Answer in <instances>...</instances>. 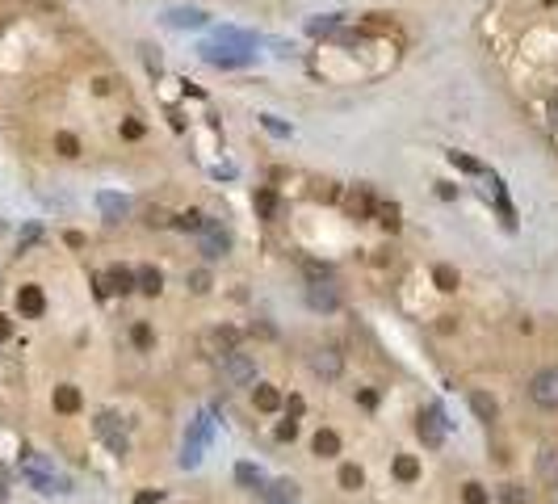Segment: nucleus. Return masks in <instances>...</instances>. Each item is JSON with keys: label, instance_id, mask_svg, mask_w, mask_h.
I'll list each match as a JSON object with an SVG mask.
<instances>
[{"label": "nucleus", "instance_id": "nucleus-1", "mask_svg": "<svg viewBox=\"0 0 558 504\" xmlns=\"http://www.w3.org/2000/svg\"><path fill=\"white\" fill-rule=\"evenodd\" d=\"M197 236H202V257H206V261H218V257H227V248H231V236L223 231V223H214V219H202Z\"/></svg>", "mask_w": 558, "mask_h": 504}, {"label": "nucleus", "instance_id": "nucleus-2", "mask_svg": "<svg viewBox=\"0 0 558 504\" xmlns=\"http://www.w3.org/2000/svg\"><path fill=\"white\" fill-rule=\"evenodd\" d=\"M223 379L231 383V387H248V383H256V362L248 357V353H227L223 357Z\"/></svg>", "mask_w": 558, "mask_h": 504}, {"label": "nucleus", "instance_id": "nucleus-3", "mask_svg": "<svg viewBox=\"0 0 558 504\" xmlns=\"http://www.w3.org/2000/svg\"><path fill=\"white\" fill-rule=\"evenodd\" d=\"M529 395H533V404H542V408H558V366L542 370V374H533Z\"/></svg>", "mask_w": 558, "mask_h": 504}, {"label": "nucleus", "instance_id": "nucleus-4", "mask_svg": "<svg viewBox=\"0 0 558 504\" xmlns=\"http://www.w3.org/2000/svg\"><path fill=\"white\" fill-rule=\"evenodd\" d=\"M130 290H134V273L126 265H109L97 278V294H130Z\"/></svg>", "mask_w": 558, "mask_h": 504}, {"label": "nucleus", "instance_id": "nucleus-5", "mask_svg": "<svg viewBox=\"0 0 558 504\" xmlns=\"http://www.w3.org/2000/svg\"><path fill=\"white\" fill-rule=\"evenodd\" d=\"M21 471H25V479H29L38 492H46V496H50V492H67V479L50 475V471L38 463V458H25V463H21Z\"/></svg>", "mask_w": 558, "mask_h": 504}, {"label": "nucleus", "instance_id": "nucleus-6", "mask_svg": "<svg viewBox=\"0 0 558 504\" xmlns=\"http://www.w3.org/2000/svg\"><path fill=\"white\" fill-rule=\"evenodd\" d=\"M235 345H239V332L235 328H214V332L202 336V349L210 357H227V353H235Z\"/></svg>", "mask_w": 558, "mask_h": 504}, {"label": "nucleus", "instance_id": "nucleus-7", "mask_svg": "<svg viewBox=\"0 0 558 504\" xmlns=\"http://www.w3.org/2000/svg\"><path fill=\"white\" fill-rule=\"evenodd\" d=\"M202 59L214 63V67H244V63H248V50H231V46L206 42V46H202Z\"/></svg>", "mask_w": 558, "mask_h": 504}, {"label": "nucleus", "instance_id": "nucleus-8", "mask_svg": "<svg viewBox=\"0 0 558 504\" xmlns=\"http://www.w3.org/2000/svg\"><path fill=\"white\" fill-rule=\"evenodd\" d=\"M445 412L441 408H428V412H420V437H424V446H441L445 442Z\"/></svg>", "mask_w": 558, "mask_h": 504}, {"label": "nucleus", "instance_id": "nucleus-9", "mask_svg": "<svg viewBox=\"0 0 558 504\" xmlns=\"http://www.w3.org/2000/svg\"><path fill=\"white\" fill-rule=\"evenodd\" d=\"M311 370H315V374H323V379H336V374L344 370V357H340V349H332V345L315 349V353H311Z\"/></svg>", "mask_w": 558, "mask_h": 504}, {"label": "nucleus", "instance_id": "nucleus-10", "mask_svg": "<svg viewBox=\"0 0 558 504\" xmlns=\"http://www.w3.org/2000/svg\"><path fill=\"white\" fill-rule=\"evenodd\" d=\"M307 303H311L315 311H336V307H340V294H336L332 282H311V286H307Z\"/></svg>", "mask_w": 558, "mask_h": 504}, {"label": "nucleus", "instance_id": "nucleus-11", "mask_svg": "<svg viewBox=\"0 0 558 504\" xmlns=\"http://www.w3.org/2000/svg\"><path fill=\"white\" fill-rule=\"evenodd\" d=\"M17 311H21L25 320H38V315L46 311V299H42V290H38V286H21V290H17Z\"/></svg>", "mask_w": 558, "mask_h": 504}, {"label": "nucleus", "instance_id": "nucleus-12", "mask_svg": "<svg viewBox=\"0 0 558 504\" xmlns=\"http://www.w3.org/2000/svg\"><path fill=\"white\" fill-rule=\"evenodd\" d=\"M164 21L176 25V29H202V25H206V13H202V8H168Z\"/></svg>", "mask_w": 558, "mask_h": 504}, {"label": "nucleus", "instance_id": "nucleus-13", "mask_svg": "<svg viewBox=\"0 0 558 504\" xmlns=\"http://www.w3.org/2000/svg\"><path fill=\"white\" fill-rule=\"evenodd\" d=\"M97 206H101V214H105L109 223H122L126 210H130V202H126L122 193H97Z\"/></svg>", "mask_w": 558, "mask_h": 504}, {"label": "nucleus", "instance_id": "nucleus-14", "mask_svg": "<svg viewBox=\"0 0 558 504\" xmlns=\"http://www.w3.org/2000/svg\"><path fill=\"white\" fill-rule=\"evenodd\" d=\"M97 433L109 442V450H113V454H126V433H118V425H113V416H109V412H101V416H97Z\"/></svg>", "mask_w": 558, "mask_h": 504}, {"label": "nucleus", "instance_id": "nucleus-15", "mask_svg": "<svg viewBox=\"0 0 558 504\" xmlns=\"http://www.w3.org/2000/svg\"><path fill=\"white\" fill-rule=\"evenodd\" d=\"M538 479H542L546 488H558V450L554 446L538 454Z\"/></svg>", "mask_w": 558, "mask_h": 504}, {"label": "nucleus", "instance_id": "nucleus-16", "mask_svg": "<svg viewBox=\"0 0 558 504\" xmlns=\"http://www.w3.org/2000/svg\"><path fill=\"white\" fill-rule=\"evenodd\" d=\"M265 496H269V504H294V500H298V484H294V479L265 484Z\"/></svg>", "mask_w": 558, "mask_h": 504}, {"label": "nucleus", "instance_id": "nucleus-17", "mask_svg": "<svg viewBox=\"0 0 558 504\" xmlns=\"http://www.w3.org/2000/svg\"><path fill=\"white\" fill-rule=\"evenodd\" d=\"M80 404H84V400H80V391H76V387H67V383H63V387H55V412L71 416V412H80Z\"/></svg>", "mask_w": 558, "mask_h": 504}, {"label": "nucleus", "instance_id": "nucleus-18", "mask_svg": "<svg viewBox=\"0 0 558 504\" xmlns=\"http://www.w3.org/2000/svg\"><path fill=\"white\" fill-rule=\"evenodd\" d=\"M160 286H164V278H160L155 265H143V269L134 273V290H143V294H160Z\"/></svg>", "mask_w": 558, "mask_h": 504}, {"label": "nucleus", "instance_id": "nucleus-19", "mask_svg": "<svg viewBox=\"0 0 558 504\" xmlns=\"http://www.w3.org/2000/svg\"><path fill=\"white\" fill-rule=\"evenodd\" d=\"M235 479H239L248 492H265V475H260V467H252V463H239V467H235Z\"/></svg>", "mask_w": 558, "mask_h": 504}, {"label": "nucleus", "instance_id": "nucleus-20", "mask_svg": "<svg viewBox=\"0 0 558 504\" xmlns=\"http://www.w3.org/2000/svg\"><path fill=\"white\" fill-rule=\"evenodd\" d=\"M311 446H315V454H319V458H332V454H340V437H336L332 429H319Z\"/></svg>", "mask_w": 558, "mask_h": 504}, {"label": "nucleus", "instance_id": "nucleus-21", "mask_svg": "<svg viewBox=\"0 0 558 504\" xmlns=\"http://www.w3.org/2000/svg\"><path fill=\"white\" fill-rule=\"evenodd\" d=\"M395 479H399V484H416V479H420V463H416L412 454H399V458H395Z\"/></svg>", "mask_w": 558, "mask_h": 504}, {"label": "nucleus", "instance_id": "nucleus-22", "mask_svg": "<svg viewBox=\"0 0 558 504\" xmlns=\"http://www.w3.org/2000/svg\"><path fill=\"white\" fill-rule=\"evenodd\" d=\"M336 29H340V17H336V13L311 17V21H307V34H311V38H323V34H336Z\"/></svg>", "mask_w": 558, "mask_h": 504}, {"label": "nucleus", "instance_id": "nucleus-23", "mask_svg": "<svg viewBox=\"0 0 558 504\" xmlns=\"http://www.w3.org/2000/svg\"><path fill=\"white\" fill-rule=\"evenodd\" d=\"M256 408H260V412H277V408H281V391L260 383V387H256Z\"/></svg>", "mask_w": 558, "mask_h": 504}, {"label": "nucleus", "instance_id": "nucleus-24", "mask_svg": "<svg viewBox=\"0 0 558 504\" xmlns=\"http://www.w3.org/2000/svg\"><path fill=\"white\" fill-rule=\"evenodd\" d=\"M256 210H260L265 219H277V214H281V202H277V193H273V189H260V193H256Z\"/></svg>", "mask_w": 558, "mask_h": 504}, {"label": "nucleus", "instance_id": "nucleus-25", "mask_svg": "<svg viewBox=\"0 0 558 504\" xmlns=\"http://www.w3.org/2000/svg\"><path fill=\"white\" fill-rule=\"evenodd\" d=\"M470 408H475V416H479V421H496V400H491V395L475 391V395H470Z\"/></svg>", "mask_w": 558, "mask_h": 504}, {"label": "nucleus", "instance_id": "nucleus-26", "mask_svg": "<svg viewBox=\"0 0 558 504\" xmlns=\"http://www.w3.org/2000/svg\"><path fill=\"white\" fill-rule=\"evenodd\" d=\"M370 210H374V202H370V193H365V189H357V193L349 198V214H353V219H365Z\"/></svg>", "mask_w": 558, "mask_h": 504}, {"label": "nucleus", "instance_id": "nucleus-27", "mask_svg": "<svg viewBox=\"0 0 558 504\" xmlns=\"http://www.w3.org/2000/svg\"><path fill=\"white\" fill-rule=\"evenodd\" d=\"M433 282H437L441 290H458V269H454V265H437V269H433Z\"/></svg>", "mask_w": 558, "mask_h": 504}, {"label": "nucleus", "instance_id": "nucleus-28", "mask_svg": "<svg viewBox=\"0 0 558 504\" xmlns=\"http://www.w3.org/2000/svg\"><path fill=\"white\" fill-rule=\"evenodd\" d=\"M365 484V475H361V467H353V463H344L340 467V488H349V492H357Z\"/></svg>", "mask_w": 558, "mask_h": 504}, {"label": "nucleus", "instance_id": "nucleus-29", "mask_svg": "<svg viewBox=\"0 0 558 504\" xmlns=\"http://www.w3.org/2000/svg\"><path fill=\"white\" fill-rule=\"evenodd\" d=\"M55 147H59V156H67V160H71V156H80V139H76V135H67V130H59V135H55Z\"/></svg>", "mask_w": 558, "mask_h": 504}, {"label": "nucleus", "instance_id": "nucleus-30", "mask_svg": "<svg viewBox=\"0 0 558 504\" xmlns=\"http://www.w3.org/2000/svg\"><path fill=\"white\" fill-rule=\"evenodd\" d=\"M185 286H189L193 294H206V290H210V273H206V269H193V273L185 278Z\"/></svg>", "mask_w": 558, "mask_h": 504}, {"label": "nucleus", "instance_id": "nucleus-31", "mask_svg": "<svg viewBox=\"0 0 558 504\" xmlns=\"http://www.w3.org/2000/svg\"><path fill=\"white\" fill-rule=\"evenodd\" d=\"M500 496H504V504H529V492H525L521 484H504Z\"/></svg>", "mask_w": 558, "mask_h": 504}, {"label": "nucleus", "instance_id": "nucleus-32", "mask_svg": "<svg viewBox=\"0 0 558 504\" xmlns=\"http://www.w3.org/2000/svg\"><path fill=\"white\" fill-rule=\"evenodd\" d=\"M462 500H466V504H487L491 496H487V488H483V484H466V488H462Z\"/></svg>", "mask_w": 558, "mask_h": 504}, {"label": "nucleus", "instance_id": "nucleus-33", "mask_svg": "<svg viewBox=\"0 0 558 504\" xmlns=\"http://www.w3.org/2000/svg\"><path fill=\"white\" fill-rule=\"evenodd\" d=\"M202 219H206V214H197V210H185V214H176L172 223H176L181 231H197V227H202Z\"/></svg>", "mask_w": 558, "mask_h": 504}, {"label": "nucleus", "instance_id": "nucleus-34", "mask_svg": "<svg viewBox=\"0 0 558 504\" xmlns=\"http://www.w3.org/2000/svg\"><path fill=\"white\" fill-rule=\"evenodd\" d=\"M302 269H307V278H311V282H332V269H328V265H319V261H307Z\"/></svg>", "mask_w": 558, "mask_h": 504}, {"label": "nucleus", "instance_id": "nucleus-35", "mask_svg": "<svg viewBox=\"0 0 558 504\" xmlns=\"http://www.w3.org/2000/svg\"><path fill=\"white\" fill-rule=\"evenodd\" d=\"M130 341H134L139 349H151V341H155V336H151V328H147V324H134V328H130Z\"/></svg>", "mask_w": 558, "mask_h": 504}, {"label": "nucleus", "instance_id": "nucleus-36", "mask_svg": "<svg viewBox=\"0 0 558 504\" xmlns=\"http://www.w3.org/2000/svg\"><path fill=\"white\" fill-rule=\"evenodd\" d=\"M449 160H454L462 172H483V164H479V160H470V156H462V151H449Z\"/></svg>", "mask_w": 558, "mask_h": 504}, {"label": "nucleus", "instance_id": "nucleus-37", "mask_svg": "<svg viewBox=\"0 0 558 504\" xmlns=\"http://www.w3.org/2000/svg\"><path fill=\"white\" fill-rule=\"evenodd\" d=\"M378 214H382V227H386V231H399V206H395V202H391V206H382Z\"/></svg>", "mask_w": 558, "mask_h": 504}, {"label": "nucleus", "instance_id": "nucleus-38", "mask_svg": "<svg viewBox=\"0 0 558 504\" xmlns=\"http://www.w3.org/2000/svg\"><path fill=\"white\" fill-rule=\"evenodd\" d=\"M147 223H151V227H168V223H172V214H168V210H160V206H151V210H147Z\"/></svg>", "mask_w": 558, "mask_h": 504}, {"label": "nucleus", "instance_id": "nucleus-39", "mask_svg": "<svg viewBox=\"0 0 558 504\" xmlns=\"http://www.w3.org/2000/svg\"><path fill=\"white\" fill-rule=\"evenodd\" d=\"M122 135H126V139H143V122L126 118V122H122Z\"/></svg>", "mask_w": 558, "mask_h": 504}, {"label": "nucleus", "instance_id": "nucleus-40", "mask_svg": "<svg viewBox=\"0 0 558 504\" xmlns=\"http://www.w3.org/2000/svg\"><path fill=\"white\" fill-rule=\"evenodd\" d=\"M294 437H298V425H294V421L277 425V442H294Z\"/></svg>", "mask_w": 558, "mask_h": 504}, {"label": "nucleus", "instance_id": "nucleus-41", "mask_svg": "<svg viewBox=\"0 0 558 504\" xmlns=\"http://www.w3.org/2000/svg\"><path fill=\"white\" fill-rule=\"evenodd\" d=\"M260 122H265V126H269V130H273V135H290V126H286V122H277V118H273V114H265V118H260Z\"/></svg>", "mask_w": 558, "mask_h": 504}, {"label": "nucleus", "instance_id": "nucleus-42", "mask_svg": "<svg viewBox=\"0 0 558 504\" xmlns=\"http://www.w3.org/2000/svg\"><path fill=\"white\" fill-rule=\"evenodd\" d=\"M286 412H290V416H302V412H307L302 395H290V400H286Z\"/></svg>", "mask_w": 558, "mask_h": 504}, {"label": "nucleus", "instance_id": "nucleus-43", "mask_svg": "<svg viewBox=\"0 0 558 504\" xmlns=\"http://www.w3.org/2000/svg\"><path fill=\"white\" fill-rule=\"evenodd\" d=\"M13 336V320L8 315H0V341H8Z\"/></svg>", "mask_w": 558, "mask_h": 504}, {"label": "nucleus", "instance_id": "nucleus-44", "mask_svg": "<svg viewBox=\"0 0 558 504\" xmlns=\"http://www.w3.org/2000/svg\"><path fill=\"white\" fill-rule=\"evenodd\" d=\"M357 400H361V408H374V404H378V395H374V391H361Z\"/></svg>", "mask_w": 558, "mask_h": 504}, {"label": "nucleus", "instance_id": "nucleus-45", "mask_svg": "<svg viewBox=\"0 0 558 504\" xmlns=\"http://www.w3.org/2000/svg\"><path fill=\"white\" fill-rule=\"evenodd\" d=\"M550 122H554V126H558V93H554V97H550Z\"/></svg>", "mask_w": 558, "mask_h": 504}, {"label": "nucleus", "instance_id": "nucleus-46", "mask_svg": "<svg viewBox=\"0 0 558 504\" xmlns=\"http://www.w3.org/2000/svg\"><path fill=\"white\" fill-rule=\"evenodd\" d=\"M542 4H558V0H542Z\"/></svg>", "mask_w": 558, "mask_h": 504}]
</instances>
